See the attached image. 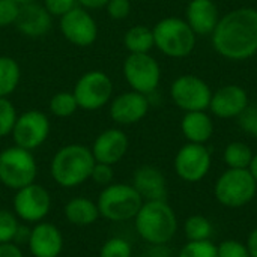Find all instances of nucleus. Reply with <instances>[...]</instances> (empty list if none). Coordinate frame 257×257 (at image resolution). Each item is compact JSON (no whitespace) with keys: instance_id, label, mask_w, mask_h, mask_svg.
Returning a JSON list of instances; mask_svg holds the SVG:
<instances>
[{"instance_id":"c9c22d12","label":"nucleus","mask_w":257,"mask_h":257,"mask_svg":"<svg viewBox=\"0 0 257 257\" xmlns=\"http://www.w3.org/2000/svg\"><path fill=\"white\" fill-rule=\"evenodd\" d=\"M113 178H114L113 166L102 164V163H95V166L92 169V173H90V179L95 184H98L101 187H107V185L113 184Z\"/></svg>"},{"instance_id":"ddd939ff","label":"nucleus","mask_w":257,"mask_h":257,"mask_svg":"<svg viewBox=\"0 0 257 257\" xmlns=\"http://www.w3.org/2000/svg\"><path fill=\"white\" fill-rule=\"evenodd\" d=\"M212 157L209 149L205 145L199 143H187L184 145L173 161V167L176 175L190 184L200 182L206 178L211 170Z\"/></svg>"},{"instance_id":"c85d7f7f","label":"nucleus","mask_w":257,"mask_h":257,"mask_svg":"<svg viewBox=\"0 0 257 257\" xmlns=\"http://www.w3.org/2000/svg\"><path fill=\"white\" fill-rule=\"evenodd\" d=\"M178 257H218L217 245L209 241H188L179 251Z\"/></svg>"},{"instance_id":"2f4dec72","label":"nucleus","mask_w":257,"mask_h":257,"mask_svg":"<svg viewBox=\"0 0 257 257\" xmlns=\"http://www.w3.org/2000/svg\"><path fill=\"white\" fill-rule=\"evenodd\" d=\"M17 117L15 105L8 98H0V139L11 136Z\"/></svg>"},{"instance_id":"a878e982","label":"nucleus","mask_w":257,"mask_h":257,"mask_svg":"<svg viewBox=\"0 0 257 257\" xmlns=\"http://www.w3.org/2000/svg\"><path fill=\"white\" fill-rule=\"evenodd\" d=\"M253 155L251 148L244 142H232L226 146L223 158L229 169H248Z\"/></svg>"},{"instance_id":"bb28decb","label":"nucleus","mask_w":257,"mask_h":257,"mask_svg":"<svg viewBox=\"0 0 257 257\" xmlns=\"http://www.w3.org/2000/svg\"><path fill=\"white\" fill-rule=\"evenodd\" d=\"M214 226L205 215H191L184 223V233L188 241H209Z\"/></svg>"},{"instance_id":"7ed1b4c3","label":"nucleus","mask_w":257,"mask_h":257,"mask_svg":"<svg viewBox=\"0 0 257 257\" xmlns=\"http://www.w3.org/2000/svg\"><path fill=\"white\" fill-rule=\"evenodd\" d=\"M95 163L90 148L72 143L62 146L54 154L50 164V173L59 187L75 188L90 179Z\"/></svg>"},{"instance_id":"393cba45","label":"nucleus","mask_w":257,"mask_h":257,"mask_svg":"<svg viewBox=\"0 0 257 257\" xmlns=\"http://www.w3.org/2000/svg\"><path fill=\"white\" fill-rule=\"evenodd\" d=\"M123 44L130 53L143 54L149 53L151 48L155 45L154 42V32L146 26H133L126 30L123 36Z\"/></svg>"},{"instance_id":"5701e85b","label":"nucleus","mask_w":257,"mask_h":257,"mask_svg":"<svg viewBox=\"0 0 257 257\" xmlns=\"http://www.w3.org/2000/svg\"><path fill=\"white\" fill-rule=\"evenodd\" d=\"M181 130L188 143L205 145L214 133V123L205 111H187L181 122Z\"/></svg>"},{"instance_id":"dca6fc26","label":"nucleus","mask_w":257,"mask_h":257,"mask_svg":"<svg viewBox=\"0 0 257 257\" xmlns=\"http://www.w3.org/2000/svg\"><path fill=\"white\" fill-rule=\"evenodd\" d=\"M110 117L117 125H133L140 122L149 111L148 95L136 90L123 92L110 102Z\"/></svg>"},{"instance_id":"72a5a7b5","label":"nucleus","mask_w":257,"mask_h":257,"mask_svg":"<svg viewBox=\"0 0 257 257\" xmlns=\"http://www.w3.org/2000/svg\"><path fill=\"white\" fill-rule=\"evenodd\" d=\"M20 6L21 5L15 0H0V27H9L15 24Z\"/></svg>"},{"instance_id":"cd10ccee","label":"nucleus","mask_w":257,"mask_h":257,"mask_svg":"<svg viewBox=\"0 0 257 257\" xmlns=\"http://www.w3.org/2000/svg\"><path fill=\"white\" fill-rule=\"evenodd\" d=\"M50 111L56 117H69L78 110L77 99L72 92H57L50 99Z\"/></svg>"},{"instance_id":"9b49d317","label":"nucleus","mask_w":257,"mask_h":257,"mask_svg":"<svg viewBox=\"0 0 257 257\" xmlns=\"http://www.w3.org/2000/svg\"><path fill=\"white\" fill-rule=\"evenodd\" d=\"M50 120L39 110H27L18 114L11 133L15 146L27 151H35L45 143L50 136Z\"/></svg>"},{"instance_id":"ea45409f","label":"nucleus","mask_w":257,"mask_h":257,"mask_svg":"<svg viewBox=\"0 0 257 257\" xmlns=\"http://www.w3.org/2000/svg\"><path fill=\"white\" fill-rule=\"evenodd\" d=\"M78 6L90 11V9H101L105 8V5L108 3V0H77Z\"/></svg>"},{"instance_id":"e433bc0d","label":"nucleus","mask_w":257,"mask_h":257,"mask_svg":"<svg viewBox=\"0 0 257 257\" xmlns=\"http://www.w3.org/2000/svg\"><path fill=\"white\" fill-rule=\"evenodd\" d=\"M45 9L51 14V17H62L75 6H78L77 0H44L42 3Z\"/></svg>"},{"instance_id":"1a4fd4ad","label":"nucleus","mask_w":257,"mask_h":257,"mask_svg":"<svg viewBox=\"0 0 257 257\" xmlns=\"http://www.w3.org/2000/svg\"><path fill=\"white\" fill-rule=\"evenodd\" d=\"M123 75L133 90L149 95L155 92L160 84L161 68L149 53H130L123 62Z\"/></svg>"},{"instance_id":"6e6552de","label":"nucleus","mask_w":257,"mask_h":257,"mask_svg":"<svg viewBox=\"0 0 257 257\" xmlns=\"http://www.w3.org/2000/svg\"><path fill=\"white\" fill-rule=\"evenodd\" d=\"M78 108L95 111L107 105L113 95V81L102 71H87L75 83L72 90Z\"/></svg>"},{"instance_id":"a211bd4d","label":"nucleus","mask_w":257,"mask_h":257,"mask_svg":"<svg viewBox=\"0 0 257 257\" xmlns=\"http://www.w3.org/2000/svg\"><path fill=\"white\" fill-rule=\"evenodd\" d=\"M51 24L53 17L45 6L36 2H29L20 6V12L14 26L27 38H42L50 32Z\"/></svg>"},{"instance_id":"58836bf2","label":"nucleus","mask_w":257,"mask_h":257,"mask_svg":"<svg viewBox=\"0 0 257 257\" xmlns=\"http://www.w3.org/2000/svg\"><path fill=\"white\" fill-rule=\"evenodd\" d=\"M0 257H24L21 247L15 242L0 244Z\"/></svg>"},{"instance_id":"f8f14e48","label":"nucleus","mask_w":257,"mask_h":257,"mask_svg":"<svg viewBox=\"0 0 257 257\" xmlns=\"http://www.w3.org/2000/svg\"><path fill=\"white\" fill-rule=\"evenodd\" d=\"M170 96L173 102L187 111H205L209 108L212 92L209 86L196 75H182L172 83Z\"/></svg>"},{"instance_id":"423d86ee","label":"nucleus","mask_w":257,"mask_h":257,"mask_svg":"<svg viewBox=\"0 0 257 257\" xmlns=\"http://www.w3.org/2000/svg\"><path fill=\"white\" fill-rule=\"evenodd\" d=\"M155 47L166 56L181 59L188 56L196 45V33L185 20L167 17L152 29Z\"/></svg>"},{"instance_id":"b1692460","label":"nucleus","mask_w":257,"mask_h":257,"mask_svg":"<svg viewBox=\"0 0 257 257\" xmlns=\"http://www.w3.org/2000/svg\"><path fill=\"white\" fill-rule=\"evenodd\" d=\"M21 80L18 62L11 56H0V98H8L15 92Z\"/></svg>"},{"instance_id":"aec40b11","label":"nucleus","mask_w":257,"mask_h":257,"mask_svg":"<svg viewBox=\"0 0 257 257\" xmlns=\"http://www.w3.org/2000/svg\"><path fill=\"white\" fill-rule=\"evenodd\" d=\"M143 202L166 200L167 199V181L164 173L154 166H142L134 172L133 184Z\"/></svg>"},{"instance_id":"37998d69","label":"nucleus","mask_w":257,"mask_h":257,"mask_svg":"<svg viewBox=\"0 0 257 257\" xmlns=\"http://www.w3.org/2000/svg\"><path fill=\"white\" fill-rule=\"evenodd\" d=\"M15 2H18L20 5H23V3H29V2H36V0H15Z\"/></svg>"},{"instance_id":"c03bdc74","label":"nucleus","mask_w":257,"mask_h":257,"mask_svg":"<svg viewBox=\"0 0 257 257\" xmlns=\"http://www.w3.org/2000/svg\"><path fill=\"white\" fill-rule=\"evenodd\" d=\"M256 212H257V205H256Z\"/></svg>"},{"instance_id":"a19ab883","label":"nucleus","mask_w":257,"mask_h":257,"mask_svg":"<svg viewBox=\"0 0 257 257\" xmlns=\"http://www.w3.org/2000/svg\"><path fill=\"white\" fill-rule=\"evenodd\" d=\"M245 245H247V250L250 253V257H257V227L250 232Z\"/></svg>"},{"instance_id":"473e14b6","label":"nucleus","mask_w":257,"mask_h":257,"mask_svg":"<svg viewBox=\"0 0 257 257\" xmlns=\"http://www.w3.org/2000/svg\"><path fill=\"white\" fill-rule=\"evenodd\" d=\"M218 257H250L247 245L236 239H226L217 245Z\"/></svg>"},{"instance_id":"4be33fe9","label":"nucleus","mask_w":257,"mask_h":257,"mask_svg":"<svg viewBox=\"0 0 257 257\" xmlns=\"http://www.w3.org/2000/svg\"><path fill=\"white\" fill-rule=\"evenodd\" d=\"M63 214H65L66 221L72 226H77V227L92 226L101 217L96 202H93L89 197H83V196L71 199L65 205Z\"/></svg>"},{"instance_id":"4c0bfd02","label":"nucleus","mask_w":257,"mask_h":257,"mask_svg":"<svg viewBox=\"0 0 257 257\" xmlns=\"http://www.w3.org/2000/svg\"><path fill=\"white\" fill-rule=\"evenodd\" d=\"M107 14L113 20H123L131 12V2L130 0H108L105 5Z\"/></svg>"},{"instance_id":"f704fd0d","label":"nucleus","mask_w":257,"mask_h":257,"mask_svg":"<svg viewBox=\"0 0 257 257\" xmlns=\"http://www.w3.org/2000/svg\"><path fill=\"white\" fill-rule=\"evenodd\" d=\"M239 126L248 136L257 139V105H247V108L238 116Z\"/></svg>"},{"instance_id":"2eb2a0df","label":"nucleus","mask_w":257,"mask_h":257,"mask_svg":"<svg viewBox=\"0 0 257 257\" xmlns=\"http://www.w3.org/2000/svg\"><path fill=\"white\" fill-rule=\"evenodd\" d=\"M128 136L119 128H108L96 136L92 143V155L96 163L114 166L123 160L128 152Z\"/></svg>"},{"instance_id":"7c9ffc66","label":"nucleus","mask_w":257,"mask_h":257,"mask_svg":"<svg viewBox=\"0 0 257 257\" xmlns=\"http://www.w3.org/2000/svg\"><path fill=\"white\" fill-rule=\"evenodd\" d=\"M20 227L18 217L8 209H0V244L14 242Z\"/></svg>"},{"instance_id":"9d476101","label":"nucleus","mask_w":257,"mask_h":257,"mask_svg":"<svg viewBox=\"0 0 257 257\" xmlns=\"http://www.w3.org/2000/svg\"><path fill=\"white\" fill-rule=\"evenodd\" d=\"M14 214L24 223H41L50 214L51 196L47 188L33 182L15 191L12 200Z\"/></svg>"},{"instance_id":"79ce46f5","label":"nucleus","mask_w":257,"mask_h":257,"mask_svg":"<svg viewBox=\"0 0 257 257\" xmlns=\"http://www.w3.org/2000/svg\"><path fill=\"white\" fill-rule=\"evenodd\" d=\"M248 170H250V173L253 175L254 181L257 182V154H254V155H253V160H251V163H250V167H248Z\"/></svg>"},{"instance_id":"39448f33","label":"nucleus","mask_w":257,"mask_h":257,"mask_svg":"<svg viewBox=\"0 0 257 257\" xmlns=\"http://www.w3.org/2000/svg\"><path fill=\"white\" fill-rule=\"evenodd\" d=\"M257 193V182L248 169H227L214 185L217 202L226 208H242L253 202Z\"/></svg>"},{"instance_id":"20e7f679","label":"nucleus","mask_w":257,"mask_h":257,"mask_svg":"<svg viewBox=\"0 0 257 257\" xmlns=\"http://www.w3.org/2000/svg\"><path fill=\"white\" fill-rule=\"evenodd\" d=\"M99 215L113 223L134 220L143 205V199L131 184H110L96 199Z\"/></svg>"},{"instance_id":"0eeeda50","label":"nucleus","mask_w":257,"mask_h":257,"mask_svg":"<svg viewBox=\"0 0 257 257\" xmlns=\"http://www.w3.org/2000/svg\"><path fill=\"white\" fill-rule=\"evenodd\" d=\"M38 164L32 151L11 146L0 152V182L9 190H20L35 182Z\"/></svg>"},{"instance_id":"412c9836","label":"nucleus","mask_w":257,"mask_h":257,"mask_svg":"<svg viewBox=\"0 0 257 257\" xmlns=\"http://www.w3.org/2000/svg\"><path fill=\"white\" fill-rule=\"evenodd\" d=\"M220 21L214 0H191L187 6V23L196 35H212Z\"/></svg>"},{"instance_id":"4468645a","label":"nucleus","mask_w":257,"mask_h":257,"mask_svg":"<svg viewBox=\"0 0 257 257\" xmlns=\"http://www.w3.org/2000/svg\"><path fill=\"white\" fill-rule=\"evenodd\" d=\"M59 26L63 38L77 47H89L98 38V26L95 18L81 6H75L62 15Z\"/></svg>"},{"instance_id":"f03ea898","label":"nucleus","mask_w":257,"mask_h":257,"mask_svg":"<svg viewBox=\"0 0 257 257\" xmlns=\"http://www.w3.org/2000/svg\"><path fill=\"white\" fill-rule=\"evenodd\" d=\"M139 236L151 245L163 247L169 244L178 232V217L166 200L143 202L134 217Z\"/></svg>"},{"instance_id":"6ab92c4d","label":"nucleus","mask_w":257,"mask_h":257,"mask_svg":"<svg viewBox=\"0 0 257 257\" xmlns=\"http://www.w3.org/2000/svg\"><path fill=\"white\" fill-rule=\"evenodd\" d=\"M248 105L247 92L236 84H226L212 93L209 108L211 111L221 119L238 117Z\"/></svg>"},{"instance_id":"f3484780","label":"nucleus","mask_w":257,"mask_h":257,"mask_svg":"<svg viewBox=\"0 0 257 257\" xmlns=\"http://www.w3.org/2000/svg\"><path fill=\"white\" fill-rule=\"evenodd\" d=\"M27 247L33 257H59L63 251V235L57 226L41 221L30 229Z\"/></svg>"},{"instance_id":"f257e3e1","label":"nucleus","mask_w":257,"mask_h":257,"mask_svg":"<svg viewBox=\"0 0 257 257\" xmlns=\"http://www.w3.org/2000/svg\"><path fill=\"white\" fill-rule=\"evenodd\" d=\"M215 51L229 60H245L257 53V9L239 8L220 18L212 32Z\"/></svg>"},{"instance_id":"c756f323","label":"nucleus","mask_w":257,"mask_h":257,"mask_svg":"<svg viewBox=\"0 0 257 257\" xmlns=\"http://www.w3.org/2000/svg\"><path fill=\"white\" fill-rule=\"evenodd\" d=\"M99 257H133V247L125 238L113 236L102 244Z\"/></svg>"}]
</instances>
